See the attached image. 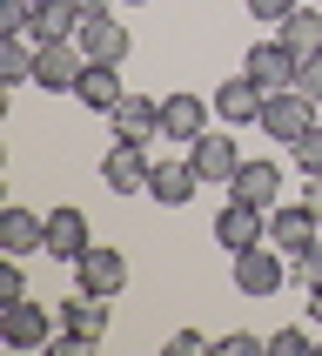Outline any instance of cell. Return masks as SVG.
Returning a JSON list of instances; mask_svg holds the SVG:
<instances>
[{
	"mask_svg": "<svg viewBox=\"0 0 322 356\" xmlns=\"http://www.w3.org/2000/svg\"><path fill=\"white\" fill-rule=\"evenodd\" d=\"M60 330V309H47V302L20 296V302H0V343L7 350H47Z\"/></svg>",
	"mask_w": 322,
	"mask_h": 356,
	"instance_id": "obj_1",
	"label": "cell"
},
{
	"mask_svg": "<svg viewBox=\"0 0 322 356\" xmlns=\"http://www.w3.org/2000/svg\"><path fill=\"white\" fill-rule=\"evenodd\" d=\"M228 276H235V296L269 302L282 282H289V256H282L276 242H255V249H242V256H235V269H228Z\"/></svg>",
	"mask_w": 322,
	"mask_h": 356,
	"instance_id": "obj_2",
	"label": "cell"
},
{
	"mask_svg": "<svg viewBox=\"0 0 322 356\" xmlns=\"http://www.w3.org/2000/svg\"><path fill=\"white\" fill-rule=\"evenodd\" d=\"M296 67H302V54H296V47H289L282 34L255 40V47L242 54V74L255 81L262 95H282V88H296Z\"/></svg>",
	"mask_w": 322,
	"mask_h": 356,
	"instance_id": "obj_3",
	"label": "cell"
},
{
	"mask_svg": "<svg viewBox=\"0 0 322 356\" xmlns=\"http://www.w3.org/2000/svg\"><path fill=\"white\" fill-rule=\"evenodd\" d=\"M148 141H108V155H101V181H108V195H148Z\"/></svg>",
	"mask_w": 322,
	"mask_h": 356,
	"instance_id": "obj_4",
	"label": "cell"
},
{
	"mask_svg": "<svg viewBox=\"0 0 322 356\" xmlns=\"http://www.w3.org/2000/svg\"><path fill=\"white\" fill-rule=\"evenodd\" d=\"M215 242L228 249V256H242V249H255V242H269V209H255V202L228 195L215 209Z\"/></svg>",
	"mask_w": 322,
	"mask_h": 356,
	"instance_id": "obj_5",
	"label": "cell"
},
{
	"mask_svg": "<svg viewBox=\"0 0 322 356\" xmlns=\"http://www.w3.org/2000/svg\"><path fill=\"white\" fill-rule=\"evenodd\" d=\"M269 141H289L296 148L309 128H316V101L309 95H296V88H282V95H269V108H262V121H255Z\"/></svg>",
	"mask_w": 322,
	"mask_h": 356,
	"instance_id": "obj_6",
	"label": "cell"
},
{
	"mask_svg": "<svg viewBox=\"0 0 322 356\" xmlns=\"http://www.w3.org/2000/svg\"><path fill=\"white\" fill-rule=\"evenodd\" d=\"M80 67H87V54H80L74 40H40L34 88H47V95H74V88H80Z\"/></svg>",
	"mask_w": 322,
	"mask_h": 356,
	"instance_id": "obj_7",
	"label": "cell"
},
{
	"mask_svg": "<svg viewBox=\"0 0 322 356\" xmlns=\"http://www.w3.org/2000/svg\"><path fill=\"white\" fill-rule=\"evenodd\" d=\"M74 289H87V296H108L115 302L121 289H128V256H121V249H87V256L74 262Z\"/></svg>",
	"mask_w": 322,
	"mask_h": 356,
	"instance_id": "obj_8",
	"label": "cell"
},
{
	"mask_svg": "<svg viewBox=\"0 0 322 356\" xmlns=\"http://www.w3.org/2000/svg\"><path fill=\"white\" fill-rule=\"evenodd\" d=\"M215 115V101H201L195 88H175V95H161V141H195Z\"/></svg>",
	"mask_w": 322,
	"mask_h": 356,
	"instance_id": "obj_9",
	"label": "cell"
},
{
	"mask_svg": "<svg viewBox=\"0 0 322 356\" xmlns=\"http://www.w3.org/2000/svg\"><path fill=\"white\" fill-rule=\"evenodd\" d=\"M188 161H195L201 188H208V181H221V188H228V181H235V168H242V148H235L228 135H215V128H201V135L188 141Z\"/></svg>",
	"mask_w": 322,
	"mask_h": 356,
	"instance_id": "obj_10",
	"label": "cell"
},
{
	"mask_svg": "<svg viewBox=\"0 0 322 356\" xmlns=\"http://www.w3.org/2000/svg\"><path fill=\"white\" fill-rule=\"evenodd\" d=\"M74 47L87 60H128V47H135V34L121 27L115 14H80V27H74Z\"/></svg>",
	"mask_w": 322,
	"mask_h": 356,
	"instance_id": "obj_11",
	"label": "cell"
},
{
	"mask_svg": "<svg viewBox=\"0 0 322 356\" xmlns=\"http://www.w3.org/2000/svg\"><path fill=\"white\" fill-rule=\"evenodd\" d=\"M0 249L7 256H47V216H34L27 202L0 209Z\"/></svg>",
	"mask_w": 322,
	"mask_h": 356,
	"instance_id": "obj_12",
	"label": "cell"
},
{
	"mask_svg": "<svg viewBox=\"0 0 322 356\" xmlns=\"http://www.w3.org/2000/svg\"><path fill=\"white\" fill-rule=\"evenodd\" d=\"M316 236H322V222H316V209H309V202H276V209H269V242H276L282 256L309 249Z\"/></svg>",
	"mask_w": 322,
	"mask_h": 356,
	"instance_id": "obj_13",
	"label": "cell"
},
{
	"mask_svg": "<svg viewBox=\"0 0 322 356\" xmlns=\"http://www.w3.org/2000/svg\"><path fill=\"white\" fill-rule=\"evenodd\" d=\"M262 108H269V95H262L248 74H235V81H221V88H215V121H221V128H255Z\"/></svg>",
	"mask_w": 322,
	"mask_h": 356,
	"instance_id": "obj_14",
	"label": "cell"
},
{
	"mask_svg": "<svg viewBox=\"0 0 322 356\" xmlns=\"http://www.w3.org/2000/svg\"><path fill=\"white\" fill-rule=\"evenodd\" d=\"M94 249V222L80 216V209H54L47 216V256L54 262H80Z\"/></svg>",
	"mask_w": 322,
	"mask_h": 356,
	"instance_id": "obj_15",
	"label": "cell"
},
{
	"mask_svg": "<svg viewBox=\"0 0 322 356\" xmlns=\"http://www.w3.org/2000/svg\"><path fill=\"white\" fill-rule=\"evenodd\" d=\"M115 135L121 141H161V101L155 95H135V88H128V95L115 101Z\"/></svg>",
	"mask_w": 322,
	"mask_h": 356,
	"instance_id": "obj_16",
	"label": "cell"
},
{
	"mask_svg": "<svg viewBox=\"0 0 322 356\" xmlns=\"http://www.w3.org/2000/svg\"><path fill=\"white\" fill-rule=\"evenodd\" d=\"M121 95H128V88H121V60H87V67H80V88H74L80 108L115 115V101H121Z\"/></svg>",
	"mask_w": 322,
	"mask_h": 356,
	"instance_id": "obj_17",
	"label": "cell"
},
{
	"mask_svg": "<svg viewBox=\"0 0 322 356\" xmlns=\"http://www.w3.org/2000/svg\"><path fill=\"white\" fill-rule=\"evenodd\" d=\"M60 330H74L80 343H101L108 337V296H87V289H74V296H60Z\"/></svg>",
	"mask_w": 322,
	"mask_h": 356,
	"instance_id": "obj_18",
	"label": "cell"
},
{
	"mask_svg": "<svg viewBox=\"0 0 322 356\" xmlns=\"http://www.w3.org/2000/svg\"><path fill=\"white\" fill-rule=\"evenodd\" d=\"M201 175H195V161H155L148 168V195L161 202V209H181V202H195Z\"/></svg>",
	"mask_w": 322,
	"mask_h": 356,
	"instance_id": "obj_19",
	"label": "cell"
},
{
	"mask_svg": "<svg viewBox=\"0 0 322 356\" xmlns=\"http://www.w3.org/2000/svg\"><path fill=\"white\" fill-rule=\"evenodd\" d=\"M228 195L255 202V209H276V202H282V168H276L269 155H262V161H242L235 181H228Z\"/></svg>",
	"mask_w": 322,
	"mask_h": 356,
	"instance_id": "obj_20",
	"label": "cell"
},
{
	"mask_svg": "<svg viewBox=\"0 0 322 356\" xmlns=\"http://www.w3.org/2000/svg\"><path fill=\"white\" fill-rule=\"evenodd\" d=\"M34 34H0V88H34Z\"/></svg>",
	"mask_w": 322,
	"mask_h": 356,
	"instance_id": "obj_21",
	"label": "cell"
},
{
	"mask_svg": "<svg viewBox=\"0 0 322 356\" xmlns=\"http://www.w3.org/2000/svg\"><path fill=\"white\" fill-rule=\"evenodd\" d=\"M74 27H80L74 0H34V27H27L34 40H74Z\"/></svg>",
	"mask_w": 322,
	"mask_h": 356,
	"instance_id": "obj_22",
	"label": "cell"
},
{
	"mask_svg": "<svg viewBox=\"0 0 322 356\" xmlns=\"http://www.w3.org/2000/svg\"><path fill=\"white\" fill-rule=\"evenodd\" d=\"M282 40H289L296 54H316V47H322V14H316V7H296V14L282 20Z\"/></svg>",
	"mask_w": 322,
	"mask_h": 356,
	"instance_id": "obj_23",
	"label": "cell"
},
{
	"mask_svg": "<svg viewBox=\"0 0 322 356\" xmlns=\"http://www.w3.org/2000/svg\"><path fill=\"white\" fill-rule=\"evenodd\" d=\"M289 282H302V289H316V282H322V236L289 256Z\"/></svg>",
	"mask_w": 322,
	"mask_h": 356,
	"instance_id": "obj_24",
	"label": "cell"
},
{
	"mask_svg": "<svg viewBox=\"0 0 322 356\" xmlns=\"http://www.w3.org/2000/svg\"><path fill=\"white\" fill-rule=\"evenodd\" d=\"M296 168H302V175H322V121L296 141Z\"/></svg>",
	"mask_w": 322,
	"mask_h": 356,
	"instance_id": "obj_25",
	"label": "cell"
},
{
	"mask_svg": "<svg viewBox=\"0 0 322 356\" xmlns=\"http://www.w3.org/2000/svg\"><path fill=\"white\" fill-rule=\"evenodd\" d=\"M34 27V0H0V34H27Z\"/></svg>",
	"mask_w": 322,
	"mask_h": 356,
	"instance_id": "obj_26",
	"label": "cell"
},
{
	"mask_svg": "<svg viewBox=\"0 0 322 356\" xmlns=\"http://www.w3.org/2000/svg\"><path fill=\"white\" fill-rule=\"evenodd\" d=\"M296 95L322 101V47H316V54H302V67H296Z\"/></svg>",
	"mask_w": 322,
	"mask_h": 356,
	"instance_id": "obj_27",
	"label": "cell"
},
{
	"mask_svg": "<svg viewBox=\"0 0 322 356\" xmlns=\"http://www.w3.org/2000/svg\"><path fill=\"white\" fill-rule=\"evenodd\" d=\"M27 296V269H20V256L0 262V302H20Z\"/></svg>",
	"mask_w": 322,
	"mask_h": 356,
	"instance_id": "obj_28",
	"label": "cell"
},
{
	"mask_svg": "<svg viewBox=\"0 0 322 356\" xmlns=\"http://www.w3.org/2000/svg\"><path fill=\"white\" fill-rule=\"evenodd\" d=\"M296 7H302V0H248V14H255L262 27H282V20L296 14Z\"/></svg>",
	"mask_w": 322,
	"mask_h": 356,
	"instance_id": "obj_29",
	"label": "cell"
},
{
	"mask_svg": "<svg viewBox=\"0 0 322 356\" xmlns=\"http://www.w3.org/2000/svg\"><path fill=\"white\" fill-rule=\"evenodd\" d=\"M215 350H221V356H262L269 343H262V337H248V330H235V337H221Z\"/></svg>",
	"mask_w": 322,
	"mask_h": 356,
	"instance_id": "obj_30",
	"label": "cell"
},
{
	"mask_svg": "<svg viewBox=\"0 0 322 356\" xmlns=\"http://www.w3.org/2000/svg\"><path fill=\"white\" fill-rule=\"evenodd\" d=\"M269 350H276V356H302V350H309V330H276Z\"/></svg>",
	"mask_w": 322,
	"mask_h": 356,
	"instance_id": "obj_31",
	"label": "cell"
},
{
	"mask_svg": "<svg viewBox=\"0 0 322 356\" xmlns=\"http://www.w3.org/2000/svg\"><path fill=\"white\" fill-rule=\"evenodd\" d=\"M201 350H208L201 330H175V337H168V356H201Z\"/></svg>",
	"mask_w": 322,
	"mask_h": 356,
	"instance_id": "obj_32",
	"label": "cell"
},
{
	"mask_svg": "<svg viewBox=\"0 0 322 356\" xmlns=\"http://www.w3.org/2000/svg\"><path fill=\"white\" fill-rule=\"evenodd\" d=\"M302 202H309V209H316V222H322V175H309V195H302Z\"/></svg>",
	"mask_w": 322,
	"mask_h": 356,
	"instance_id": "obj_33",
	"label": "cell"
},
{
	"mask_svg": "<svg viewBox=\"0 0 322 356\" xmlns=\"http://www.w3.org/2000/svg\"><path fill=\"white\" fill-rule=\"evenodd\" d=\"M309 323H316V330H322V282H316V289H309Z\"/></svg>",
	"mask_w": 322,
	"mask_h": 356,
	"instance_id": "obj_34",
	"label": "cell"
},
{
	"mask_svg": "<svg viewBox=\"0 0 322 356\" xmlns=\"http://www.w3.org/2000/svg\"><path fill=\"white\" fill-rule=\"evenodd\" d=\"M80 14H108V7H115V0H74Z\"/></svg>",
	"mask_w": 322,
	"mask_h": 356,
	"instance_id": "obj_35",
	"label": "cell"
},
{
	"mask_svg": "<svg viewBox=\"0 0 322 356\" xmlns=\"http://www.w3.org/2000/svg\"><path fill=\"white\" fill-rule=\"evenodd\" d=\"M128 7H148V0H128Z\"/></svg>",
	"mask_w": 322,
	"mask_h": 356,
	"instance_id": "obj_36",
	"label": "cell"
}]
</instances>
